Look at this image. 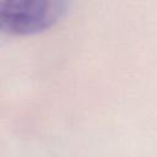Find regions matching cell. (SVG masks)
<instances>
[{
  "label": "cell",
  "instance_id": "obj_1",
  "mask_svg": "<svg viewBox=\"0 0 157 157\" xmlns=\"http://www.w3.org/2000/svg\"><path fill=\"white\" fill-rule=\"evenodd\" d=\"M63 0H5L0 2V28L11 34H28L52 27L66 12Z\"/></svg>",
  "mask_w": 157,
  "mask_h": 157
}]
</instances>
